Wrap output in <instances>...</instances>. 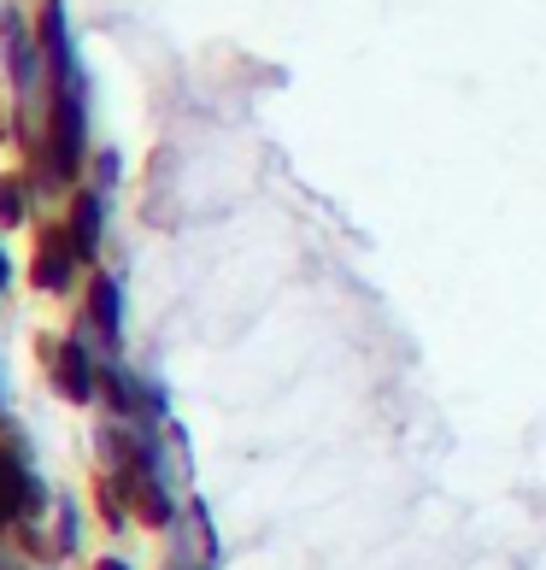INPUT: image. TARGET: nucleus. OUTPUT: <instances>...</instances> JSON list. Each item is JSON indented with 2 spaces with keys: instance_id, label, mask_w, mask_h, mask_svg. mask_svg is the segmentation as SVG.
<instances>
[{
  "instance_id": "1",
  "label": "nucleus",
  "mask_w": 546,
  "mask_h": 570,
  "mask_svg": "<svg viewBox=\"0 0 546 570\" xmlns=\"http://www.w3.org/2000/svg\"><path fill=\"white\" fill-rule=\"evenodd\" d=\"M71 259H77L71 236H66V229H48V236H41V247H36L30 283H36V288H66V277H71Z\"/></svg>"
},
{
  "instance_id": "2",
  "label": "nucleus",
  "mask_w": 546,
  "mask_h": 570,
  "mask_svg": "<svg viewBox=\"0 0 546 570\" xmlns=\"http://www.w3.org/2000/svg\"><path fill=\"white\" fill-rule=\"evenodd\" d=\"M41 494H36V482L12 464V453H0V523H12V518H24L36 512Z\"/></svg>"
},
{
  "instance_id": "3",
  "label": "nucleus",
  "mask_w": 546,
  "mask_h": 570,
  "mask_svg": "<svg viewBox=\"0 0 546 570\" xmlns=\"http://www.w3.org/2000/svg\"><path fill=\"white\" fill-rule=\"evenodd\" d=\"M95 242H100V200L77 195L71 200V247H77V259H95Z\"/></svg>"
},
{
  "instance_id": "4",
  "label": "nucleus",
  "mask_w": 546,
  "mask_h": 570,
  "mask_svg": "<svg viewBox=\"0 0 546 570\" xmlns=\"http://www.w3.org/2000/svg\"><path fill=\"white\" fill-rule=\"evenodd\" d=\"M59 389H66V400H89V389H95L89 358H82V347H71V342H66V353H59Z\"/></svg>"
},
{
  "instance_id": "5",
  "label": "nucleus",
  "mask_w": 546,
  "mask_h": 570,
  "mask_svg": "<svg viewBox=\"0 0 546 570\" xmlns=\"http://www.w3.org/2000/svg\"><path fill=\"white\" fill-rule=\"evenodd\" d=\"M89 301H95V306H89V312H95V324H100V330H118V288H112L107 277L89 288Z\"/></svg>"
},
{
  "instance_id": "6",
  "label": "nucleus",
  "mask_w": 546,
  "mask_h": 570,
  "mask_svg": "<svg viewBox=\"0 0 546 570\" xmlns=\"http://www.w3.org/2000/svg\"><path fill=\"white\" fill-rule=\"evenodd\" d=\"M18 218H24V183L0 177V229H12Z\"/></svg>"
},
{
  "instance_id": "7",
  "label": "nucleus",
  "mask_w": 546,
  "mask_h": 570,
  "mask_svg": "<svg viewBox=\"0 0 546 570\" xmlns=\"http://www.w3.org/2000/svg\"><path fill=\"white\" fill-rule=\"evenodd\" d=\"M95 570H123V564H118V559H100V564H95Z\"/></svg>"
},
{
  "instance_id": "8",
  "label": "nucleus",
  "mask_w": 546,
  "mask_h": 570,
  "mask_svg": "<svg viewBox=\"0 0 546 570\" xmlns=\"http://www.w3.org/2000/svg\"><path fill=\"white\" fill-rule=\"evenodd\" d=\"M0 283H7V259H0Z\"/></svg>"
}]
</instances>
